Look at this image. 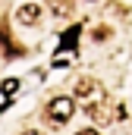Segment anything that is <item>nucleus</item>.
<instances>
[{"label":"nucleus","mask_w":132,"mask_h":135,"mask_svg":"<svg viewBox=\"0 0 132 135\" xmlns=\"http://www.w3.org/2000/svg\"><path fill=\"white\" fill-rule=\"evenodd\" d=\"M107 35H110V28H95V38H98V41H104Z\"/></svg>","instance_id":"obj_8"},{"label":"nucleus","mask_w":132,"mask_h":135,"mask_svg":"<svg viewBox=\"0 0 132 135\" xmlns=\"http://www.w3.org/2000/svg\"><path fill=\"white\" fill-rule=\"evenodd\" d=\"M79 32H82V28H79V25H72L69 32L60 35V50H66V47L72 50V47H76V38H79Z\"/></svg>","instance_id":"obj_6"},{"label":"nucleus","mask_w":132,"mask_h":135,"mask_svg":"<svg viewBox=\"0 0 132 135\" xmlns=\"http://www.w3.org/2000/svg\"><path fill=\"white\" fill-rule=\"evenodd\" d=\"M41 13H44V9H41L38 3H22V6L16 9V19H19L22 25H38V22H41Z\"/></svg>","instance_id":"obj_4"},{"label":"nucleus","mask_w":132,"mask_h":135,"mask_svg":"<svg viewBox=\"0 0 132 135\" xmlns=\"http://www.w3.org/2000/svg\"><path fill=\"white\" fill-rule=\"evenodd\" d=\"M76 135H101V132H98V129H79Z\"/></svg>","instance_id":"obj_9"},{"label":"nucleus","mask_w":132,"mask_h":135,"mask_svg":"<svg viewBox=\"0 0 132 135\" xmlns=\"http://www.w3.org/2000/svg\"><path fill=\"white\" fill-rule=\"evenodd\" d=\"M0 44H3V57H19V54H22V47L13 44V38H10V25H6V22H0Z\"/></svg>","instance_id":"obj_5"},{"label":"nucleus","mask_w":132,"mask_h":135,"mask_svg":"<svg viewBox=\"0 0 132 135\" xmlns=\"http://www.w3.org/2000/svg\"><path fill=\"white\" fill-rule=\"evenodd\" d=\"M0 91H3V94H6V98H13V94H16V91H19V79H6V82H3V85H0Z\"/></svg>","instance_id":"obj_7"},{"label":"nucleus","mask_w":132,"mask_h":135,"mask_svg":"<svg viewBox=\"0 0 132 135\" xmlns=\"http://www.w3.org/2000/svg\"><path fill=\"white\" fill-rule=\"evenodd\" d=\"M85 116H88L91 123H98V126H107V123H113L116 116H123V107H116L113 98L101 94V98H95V101L85 104Z\"/></svg>","instance_id":"obj_1"},{"label":"nucleus","mask_w":132,"mask_h":135,"mask_svg":"<svg viewBox=\"0 0 132 135\" xmlns=\"http://www.w3.org/2000/svg\"><path fill=\"white\" fill-rule=\"evenodd\" d=\"M22 135H41V132H35V129H29V132H22Z\"/></svg>","instance_id":"obj_10"},{"label":"nucleus","mask_w":132,"mask_h":135,"mask_svg":"<svg viewBox=\"0 0 132 135\" xmlns=\"http://www.w3.org/2000/svg\"><path fill=\"white\" fill-rule=\"evenodd\" d=\"M44 113H47V123L50 126H66L72 119V113H76V101L66 98V94H60V98H54V101L44 107Z\"/></svg>","instance_id":"obj_2"},{"label":"nucleus","mask_w":132,"mask_h":135,"mask_svg":"<svg viewBox=\"0 0 132 135\" xmlns=\"http://www.w3.org/2000/svg\"><path fill=\"white\" fill-rule=\"evenodd\" d=\"M101 94H104V88H101V82L98 79H91V75H85V79H79V82H76V98H79V101H95V98H101Z\"/></svg>","instance_id":"obj_3"}]
</instances>
